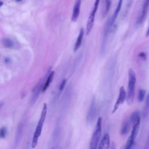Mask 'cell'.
I'll use <instances>...</instances> for the list:
<instances>
[{"label": "cell", "instance_id": "obj_1", "mask_svg": "<svg viewBox=\"0 0 149 149\" xmlns=\"http://www.w3.org/2000/svg\"><path fill=\"white\" fill-rule=\"evenodd\" d=\"M129 81L127 86V93H126V101L129 105H131L133 103L134 93H135V86L136 83V75L134 71L130 68L128 72Z\"/></svg>", "mask_w": 149, "mask_h": 149}, {"label": "cell", "instance_id": "obj_2", "mask_svg": "<svg viewBox=\"0 0 149 149\" xmlns=\"http://www.w3.org/2000/svg\"><path fill=\"white\" fill-rule=\"evenodd\" d=\"M47 112V105L46 103H44L42 111H41V116H40L39 121L36 126V130H35V132L34 133L33 137L32 139V142H31L32 148H35L38 144V139L41 134L42 126H43V125H44L45 118H46Z\"/></svg>", "mask_w": 149, "mask_h": 149}, {"label": "cell", "instance_id": "obj_3", "mask_svg": "<svg viewBox=\"0 0 149 149\" xmlns=\"http://www.w3.org/2000/svg\"><path fill=\"white\" fill-rule=\"evenodd\" d=\"M102 119L101 117H99L97 121L96 125L95 126L90 143V149H97L102 131Z\"/></svg>", "mask_w": 149, "mask_h": 149}, {"label": "cell", "instance_id": "obj_4", "mask_svg": "<svg viewBox=\"0 0 149 149\" xmlns=\"http://www.w3.org/2000/svg\"><path fill=\"white\" fill-rule=\"evenodd\" d=\"M99 3H100V1H98V0L95 1L94 3V6H93V7L91 9V11L90 12V15L88 16L87 23V25H86V33L87 35H88L91 32L93 26L94 25V17H95V13L97 11Z\"/></svg>", "mask_w": 149, "mask_h": 149}, {"label": "cell", "instance_id": "obj_5", "mask_svg": "<svg viewBox=\"0 0 149 149\" xmlns=\"http://www.w3.org/2000/svg\"><path fill=\"white\" fill-rule=\"evenodd\" d=\"M149 7V1H144L143 2V7L141 10H140L139 15L136 19V25L139 26V25L143 24V23L144 22L146 15L147 13V10Z\"/></svg>", "mask_w": 149, "mask_h": 149}, {"label": "cell", "instance_id": "obj_6", "mask_svg": "<svg viewBox=\"0 0 149 149\" xmlns=\"http://www.w3.org/2000/svg\"><path fill=\"white\" fill-rule=\"evenodd\" d=\"M126 92L123 86H121L120 89H119V96L118 97V99L114 105L112 111V113H113L115 112V111L117 110L118 107L120 104L123 103L125 100L126 98Z\"/></svg>", "mask_w": 149, "mask_h": 149}, {"label": "cell", "instance_id": "obj_7", "mask_svg": "<svg viewBox=\"0 0 149 149\" xmlns=\"http://www.w3.org/2000/svg\"><path fill=\"white\" fill-rule=\"evenodd\" d=\"M81 1L79 0L77 1L74 5L73 9V12L71 17V20L73 22H76L80 15V6H81Z\"/></svg>", "mask_w": 149, "mask_h": 149}, {"label": "cell", "instance_id": "obj_8", "mask_svg": "<svg viewBox=\"0 0 149 149\" xmlns=\"http://www.w3.org/2000/svg\"><path fill=\"white\" fill-rule=\"evenodd\" d=\"M110 146V137L108 133H105L102 138L99 146L98 149H109Z\"/></svg>", "mask_w": 149, "mask_h": 149}, {"label": "cell", "instance_id": "obj_9", "mask_svg": "<svg viewBox=\"0 0 149 149\" xmlns=\"http://www.w3.org/2000/svg\"><path fill=\"white\" fill-rule=\"evenodd\" d=\"M95 100L94 98L93 99L90 108H89V111L88 112V115H87V120L88 122H91L94 118H95V113H96V108H95Z\"/></svg>", "mask_w": 149, "mask_h": 149}, {"label": "cell", "instance_id": "obj_10", "mask_svg": "<svg viewBox=\"0 0 149 149\" xmlns=\"http://www.w3.org/2000/svg\"><path fill=\"white\" fill-rule=\"evenodd\" d=\"M84 28H81V29L80 30L78 37L77 38V40L76 41L74 46V51H76L79 47H80L81 44V42L83 40V36H84Z\"/></svg>", "mask_w": 149, "mask_h": 149}, {"label": "cell", "instance_id": "obj_11", "mask_svg": "<svg viewBox=\"0 0 149 149\" xmlns=\"http://www.w3.org/2000/svg\"><path fill=\"white\" fill-rule=\"evenodd\" d=\"M122 1H119L118 3V5L116 6V8L113 12V14L112 16V17L111 18V24L112 25H113L118 17V15L120 12V8H121V6H122Z\"/></svg>", "mask_w": 149, "mask_h": 149}, {"label": "cell", "instance_id": "obj_12", "mask_svg": "<svg viewBox=\"0 0 149 149\" xmlns=\"http://www.w3.org/2000/svg\"><path fill=\"white\" fill-rule=\"evenodd\" d=\"M130 120H126L123 122L121 129H120V134L122 135H126L129 132V130L130 129Z\"/></svg>", "mask_w": 149, "mask_h": 149}, {"label": "cell", "instance_id": "obj_13", "mask_svg": "<svg viewBox=\"0 0 149 149\" xmlns=\"http://www.w3.org/2000/svg\"><path fill=\"white\" fill-rule=\"evenodd\" d=\"M136 138L135 137H134L132 135H130L129 137H128L127 141H126V144L125 146V147L123 149H132L133 146L134 145V142H135V140H136Z\"/></svg>", "mask_w": 149, "mask_h": 149}, {"label": "cell", "instance_id": "obj_14", "mask_svg": "<svg viewBox=\"0 0 149 149\" xmlns=\"http://www.w3.org/2000/svg\"><path fill=\"white\" fill-rule=\"evenodd\" d=\"M103 2L104 3V4L103 5L102 10V17H104L106 16V15H107L110 9L111 2L110 1H103Z\"/></svg>", "mask_w": 149, "mask_h": 149}, {"label": "cell", "instance_id": "obj_15", "mask_svg": "<svg viewBox=\"0 0 149 149\" xmlns=\"http://www.w3.org/2000/svg\"><path fill=\"white\" fill-rule=\"evenodd\" d=\"M54 74H55V72L54 71H52L49 73V76H48V78H47V80H46V81L44 84V87L42 89V91L43 92L45 91L48 88V87H49V84H51V83L52 82V81L53 80V78L54 77Z\"/></svg>", "mask_w": 149, "mask_h": 149}, {"label": "cell", "instance_id": "obj_16", "mask_svg": "<svg viewBox=\"0 0 149 149\" xmlns=\"http://www.w3.org/2000/svg\"><path fill=\"white\" fill-rule=\"evenodd\" d=\"M148 112H149V94H148L147 98L146 100L144 110H143V117H146L147 116Z\"/></svg>", "mask_w": 149, "mask_h": 149}, {"label": "cell", "instance_id": "obj_17", "mask_svg": "<svg viewBox=\"0 0 149 149\" xmlns=\"http://www.w3.org/2000/svg\"><path fill=\"white\" fill-rule=\"evenodd\" d=\"M139 119H140V115L139 112L138 111L133 112L132 113L130 118V122L132 123L134 122H135V121H136V120H137Z\"/></svg>", "mask_w": 149, "mask_h": 149}, {"label": "cell", "instance_id": "obj_18", "mask_svg": "<svg viewBox=\"0 0 149 149\" xmlns=\"http://www.w3.org/2000/svg\"><path fill=\"white\" fill-rule=\"evenodd\" d=\"M2 43H3V45L5 47H7V48H10V47H12L13 46V42L10 40L8 39V38H4V39H3Z\"/></svg>", "mask_w": 149, "mask_h": 149}, {"label": "cell", "instance_id": "obj_19", "mask_svg": "<svg viewBox=\"0 0 149 149\" xmlns=\"http://www.w3.org/2000/svg\"><path fill=\"white\" fill-rule=\"evenodd\" d=\"M146 95V91L144 89H140L139 91V97L138 99L140 102H141L143 101L144 97Z\"/></svg>", "mask_w": 149, "mask_h": 149}, {"label": "cell", "instance_id": "obj_20", "mask_svg": "<svg viewBox=\"0 0 149 149\" xmlns=\"http://www.w3.org/2000/svg\"><path fill=\"white\" fill-rule=\"evenodd\" d=\"M7 134V130L5 127H2L0 129V138L4 139Z\"/></svg>", "mask_w": 149, "mask_h": 149}, {"label": "cell", "instance_id": "obj_21", "mask_svg": "<svg viewBox=\"0 0 149 149\" xmlns=\"http://www.w3.org/2000/svg\"><path fill=\"white\" fill-rule=\"evenodd\" d=\"M66 79H63L62 81V83H61V85L59 86V91H62L66 85Z\"/></svg>", "mask_w": 149, "mask_h": 149}, {"label": "cell", "instance_id": "obj_22", "mask_svg": "<svg viewBox=\"0 0 149 149\" xmlns=\"http://www.w3.org/2000/svg\"><path fill=\"white\" fill-rule=\"evenodd\" d=\"M139 56L140 58H141L143 60H146V58H147V55L146 54L145 52H141L140 53H139Z\"/></svg>", "mask_w": 149, "mask_h": 149}, {"label": "cell", "instance_id": "obj_23", "mask_svg": "<svg viewBox=\"0 0 149 149\" xmlns=\"http://www.w3.org/2000/svg\"><path fill=\"white\" fill-rule=\"evenodd\" d=\"M144 149H149V136L146 141V143L144 146Z\"/></svg>", "mask_w": 149, "mask_h": 149}, {"label": "cell", "instance_id": "obj_24", "mask_svg": "<svg viewBox=\"0 0 149 149\" xmlns=\"http://www.w3.org/2000/svg\"><path fill=\"white\" fill-rule=\"evenodd\" d=\"M110 149H116V146H115V144L113 141L112 142L111 146H110Z\"/></svg>", "mask_w": 149, "mask_h": 149}, {"label": "cell", "instance_id": "obj_25", "mask_svg": "<svg viewBox=\"0 0 149 149\" xmlns=\"http://www.w3.org/2000/svg\"><path fill=\"white\" fill-rule=\"evenodd\" d=\"M146 36L147 37L149 36V26H148V30H147V32H146Z\"/></svg>", "mask_w": 149, "mask_h": 149}, {"label": "cell", "instance_id": "obj_26", "mask_svg": "<svg viewBox=\"0 0 149 149\" xmlns=\"http://www.w3.org/2000/svg\"><path fill=\"white\" fill-rule=\"evenodd\" d=\"M2 4H3V2L2 1H0V6H1L2 5Z\"/></svg>", "mask_w": 149, "mask_h": 149}, {"label": "cell", "instance_id": "obj_27", "mask_svg": "<svg viewBox=\"0 0 149 149\" xmlns=\"http://www.w3.org/2000/svg\"><path fill=\"white\" fill-rule=\"evenodd\" d=\"M51 149H55V148H51Z\"/></svg>", "mask_w": 149, "mask_h": 149}, {"label": "cell", "instance_id": "obj_28", "mask_svg": "<svg viewBox=\"0 0 149 149\" xmlns=\"http://www.w3.org/2000/svg\"><path fill=\"white\" fill-rule=\"evenodd\" d=\"M1 105H2V104H1V105H0V108H1Z\"/></svg>", "mask_w": 149, "mask_h": 149}, {"label": "cell", "instance_id": "obj_29", "mask_svg": "<svg viewBox=\"0 0 149 149\" xmlns=\"http://www.w3.org/2000/svg\"><path fill=\"white\" fill-rule=\"evenodd\" d=\"M148 94H149V93H148Z\"/></svg>", "mask_w": 149, "mask_h": 149}]
</instances>
